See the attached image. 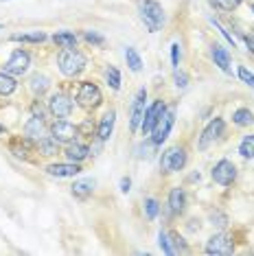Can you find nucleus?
I'll return each mask as SVG.
<instances>
[{"mask_svg": "<svg viewBox=\"0 0 254 256\" xmlns=\"http://www.w3.org/2000/svg\"><path fill=\"white\" fill-rule=\"evenodd\" d=\"M46 173L53 178H74L82 173V164H79V162H70V160L53 162V164L46 166Z\"/></svg>", "mask_w": 254, "mask_h": 256, "instance_id": "15", "label": "nucleus"}, {"mask_svg": "<svg viewBox=\"0 0 254 256\" xmlns=\"http://www.w3.org/2000/svg\"><path fill=\"white\" fill-rule=\"evenodd\" d=\"M94 180H79V182H74L70 186V193L77 197V200H88V197L92 195V190H94Z\"/></svg>", "mask_w": 254, "mask_h": 256, "instance_id": "23", "label": "nucleus"}, {"mask_svg": "<svg viewBox=\"0 0 254 256\" xmlns=\"http://www.w3.org/2000/svg\"><path fill=\"white\" fill-rule=\"evenodd\" d=\"M145 110H147V88H140L136 92L134 101H132V110H130V130L132 134H136L140 130V123L145 118Z\"/></svg>", "mask_w": 254, "mask_h": 256, "instance_id": "12", "label": "nucleus"}, {"mask_svg": "<svg viewBox=\"0 0 254 256\" xmlns=\"http://www.w3.org/2000/svg\"><path fill=\"white\" fill-rule=\"evenodd\" d=\"M44 130H46V118H42V116H33L24 123V127H22V134H24V138H28V140L36 142L38 138L44 136Z\"/></svg>", "mask_w": 254, "mask_h": 256, "instance_id": "18", "label": "nucleus"}, {"mask_svg": "<svg viewBox=\"0 0 254 256\" xmlns=\"http://www.w3.org/2000/svg\"><path fill=\"white\" fill-rule=\"evenodd\" d=\"M210 178H212V182L219 186H232L236 180V164L228 158H222L210 168Z\"/></svg>", "mask_w": 254, "mask_h": 256, "instance_id": "9", "label": "nucleus"}, {"mask_svg": "<svg viewBox=\"0 0 254 256\" xmlns=\"http://www.w3.org/2000/svg\"><path fill=\"white\" fill-rule=\"evenodd\" d=\"M86 66H88V60L79 48H62L57 55V68L68 79L79 77L86 70Z\"/></svg>", "mask_w": 254, "mask_h": 256, "instance_id": "1", "label": "nucleus"}, {"mask_svg": "<svg viewBox=\"0 0 254 256\" xmlns=\"http://www.w3.org/2000/svg\"><path fill=\"white\" fill-rule=\"evenodd\" d=\"M186 160H188V154L186 149L176 144V147H169L164 149L162 158H160V171L164 176H171V173H180L184 166H186Z\"/></svg>", "mask_w": 254, "mask_h": 256, "instance_id": "4", "label": "nucleus"}, {"mask_svg": "<svg viewBox=\"0 0 254 256\" xmlns=\"http://www.w3.org/2000/svg\"><path fill=\"white\" fill-rule=\"evenodd\" d=\"M142 210H145V217L149 221H154L160 214V202L156 200V197H145V202H142Z\"/></svg>", "mask_w": 254, "mask_h": 256, "instance_id": "29", "label": "nucleus"}, {"mask_svg": "<svg viewBox=\"0 0 254 256\" xmlns=\"http://www.w3.org/2000/svg\"><path fill=\"white\" fill-rule=\"evenodd\" d=\"M132 190V178H120V193H130Z\"/></svg>", "mask_w": 254, "mask_h": 256, "instance_id": "40", "label": "nucleus"}, {"mask_svg": "<svg viewBox=\"0 0 254 256\" xmlns=\"http://www.w3.org/2000/svg\"><path fill=\"white\" fill-rule=\"evenodd\" d=\"M50 40H53L60 48H77V36H74L72 31H57Z\"/></svg>", "mask_w": 254, "mask_h": 256, "instance_id": "25", "label": "nucleus"}, {"mask_svg": "<svg viewBox=\"0 0 254 256\" xmlns=\"http://www.w3.org/2000/svg\"><path fill=\"white\" fill-rule=\"evenodd\" d=\"M4 134H7V130H4V125H2V123H0V138H2V136H4Z\"/></svg>", "mask_w": 254, "mask_h": 256, "instance_id": "42", "label": "nucleus"}, {"mask_svg": "<svg viewBox=\"0 0 254 256\" xmlns=\"http://www.w3.org/2000/svg\"><path fill=\"white\" fill-rule=\"evenodd\" d=\"M173 125H176V106H171V108H164V112L162 116L158 118V123H156V127L152 130V134H149V140H152L156 147H160L166 138H169V134L173 130Z\"/></svg>", "mask_w": 254, "mask_h": 256, "instance_id": "5", "label": "nucleus"}, {"mask_svg": "<svg viewBox=\"0 0 254 256\" xmlns=\"http://www.w3.org/2000/svg\"><path fill=\"white\" fill-rule=\"evenodd\" d=\"M210 2L215 4L217 9H222V11H232V9L239 7L244 0H210Z\"/></svg>", "mask_w": 254, "mask_h": 256, "instance_id": "34", "label": "nucleus"}, {"mask_svg": "<svg viewBox=\"0 0 254 256\" xmlns=\"http://www.w3.org/2000/svg\"><path fill=\"white\" fill-rule=\"evenodd\" d=\"M236 74H239V79L244 81V84H248L250 88H254V72H252V70H248V66H239Z\"/></svg>", "mask_w": 254, "mask_h": 256, "instance_id": "36", "label": "nucleus"}, {"mask_svg": "<svg viewBox=\"0 0 254 256\" xmlns=\"http://www.w3.org/2000/svg\"><path fill=\"white\" fill-rule=\"evenodd\" d=\"M84 40L88 44H92V46H106V38L101 36V33H96V31H84Z\"/></svg>", "mask_w": 254, "mask_h": 256, "instance_id": "32", "label": "nucleus"}, {"mask_svg": "<svg viewBox=\"0 0 254 256\" xmlns=\"http://www.w3.org/2000/svg\"><path fill=\"white\" fill-rule=\"evenodd\" d=\"M74 101H77V106L84 108V110H96V108L103 106V92L94 81H82Z\"/></svg>", "mask_w": 254, "mask_h": 256, "instance_id": "3", "label": "nucleus"}, {"mask_svg": "<svg viewBox=\"0 0 254 256\" xmlns=\"http://www.w3.org/2000/svg\"><path fill=\"white\" fill-rule=\"evenodd\" d=\"M31 68V53L24 48H14L9 55V60L2 64V70L14 74V77H22V74L28 72Z\"/></svg>", "mask_w": 254, "mask_h": 256, "instance_id": "7", "label": "nucleus"}, {"mask_svg": "<svg viewBox=\"0 0 254 256\" xmlns=\"http://www.w3.org/2000/svg\"><path fill=\"white\" fill-rule=\"evenodd\" d=\"M36 149L40 151V156H48L50 158V156L60 154V142H57L50 134H44L42 138H38L36 140Z\"/></svg>", "mask_w": 254, "mask_h": 256, "instance_id": "21", "label": "nucleus"}, {"mask_svg": "<svg viewBox=\"0 0 254 256\" xmlns=\"http://www.w3.org/2000/svg\"><path fill=\"white\" fill-rule=\"evenodd\" d=\"M92 154V149L88 147L86 142H79V140H72L66 144V149H64V156H66V160L70 162H79L82 164L84 160H88Z\"/></svg>", "mask_w": 254, "mask_h": 256, "instance_id": "17", "label": "nucleus"}, {"mask_svg": "<svg viewBox=\"0 0 254 256\" xmlns=\"http://www.w3.org/2000/svg\"><path fill=\"white\" fill-rule=\"evenodd\" d=\"M48 36L44 31H26V33H14L11 42H22V44H44Z\"/></svg>", "mask_w": 254, "mask_h": 256, "instance_id": "22", "label": "nucleus"}, {"mask_svg": "<svg viewBox=\"0 0 254 256\" xmlns=\"http://www.w3.org/2000/svg\"><path fill=\"white\" fill-rule=\"evenodd\" d=\"M164 108H166V106H164L162 98H156L152 106H147L145 118H142V123H140V134H142V136H149V134H152V130L156 127V123H158V118L162 116Z\"/></svg>", "mask_w": 254, "mask_h": 256, "instance_id": "13", "label": "nucleus"}, {"mask_svg": "<svg viewBox=\"0 0 254 256\" xmlns=\"http://www.w3.org/2000/svg\"><path fill=\"white\" fill-rule=\"evenodd\" d=\"M48 134L60 144H68V142L77 140L79 125H74V123H70V120H66V118H55L53 123L48 125Z\"/></svg>", "mask_w": 254, "mask_h": 256, "instance_id": "8", "label": "nucleus"}, {"mask_svg": "<svg viewBox=\"0 0 254 256\" xmlns=\"http://www.w3.org/2000/svg\"><path fill=\"white\" fill-rule=\"evenodd\" d=\"M224 134H226V120L222 116H215V118L208 120V125L204 127V132L200 134V140H198V147L202 151H206L208 147H212L217 140H222Z\"/></svg>", "mask_w": 254, "mask_h": 256, "instance_id": "6", "label": "nucleus"}, {"mask_svg": "<svg viewBox=\"0 0 254 256\" xmlns=\"http://www.w3.org/2000/svg\"><path fill=\"white\" fill-rule=\"evenodd\" d=\"M171 62H173V68H180V44L178 42L171 44Z\"/></svg>", "mask_w": 254, "mask_h": 256, "instance_id": "39", "label": "nucleus"}, {"mask_svg": "<svg viewBox=\"0 0 254 256\" xmlns=\"http://www.w3.org/2000/svg\"><path fill=\"white\" fill-rule=\"evenodd\" d=\"M212 24H215V26L219 28V31H222V36H224V38H226V40H228V42H230V44H232V46H234V40H232V36H230V33L226 31V28H224L222 24H219V22H217V20H212Z\"/></svg>", "mask_w": 254, "mask_h": 256, "instance_id": "41", "label": "nucleus"}, {"mask_svg": "<svg viewBox=\"0 0 254 256\" xmlns=\"http://www.w3.org/2000/svg\"><path fill=\"white\" fill-rule=\"evenodd\" d=\"M138 11H140V20L145 22L149 33L160 31L164 24V9L158 0H140L138 2Z\"/></svg>", "mask_w": 254, "mask_h": 256, "instance_id": "2", "label": "nucleus"}, {"mask_svg": "<svg viewBox=\"0 0 254 256\" xmlns=\"http://www.w3.org/2000/svg\"><path fill=\"white\" fill-rule=\"evenodd\" d=\"M114 125H116V110L110 108L103 112L99 125H96V140L99 142H108L114 134Z\"/></svg>", "mask_w": 254, "mask_h": 256, "instance_id": "14", "label": "nucleus"}, {"mask_svg": "<svg viewBox=\"0 0 254 256\" xmlns=\"http://www.w3.org/2000/svg\"><path fill=\"white\" fill-rule=\"evenodd\" d=\"M171 238H173V248H176V252L178 254H184V252H188V246H186V241L178 234V232H171Z\"/></svg>", "mask_w": 254, "mask_h": 256, "instance_id": "37", "label": "nucleus"}, {"mask_svg": "<svg viewBox=\"0 0 254 256\" xmlns=\"http://www.w3.org/2000/svg\"><path fill=\"white\" fill-rule=\"evenodd\" d=\"M173 81H176V88L184 90L188 86V74L184 70H180V68H173Z\"/></svg>", "mask_w": 254, "mask_h": 256, "instance_id": "33", "label": "nucleus"}, {"mask_svg": "<svg viewBox=\"0 0 254 256\" xmlns=\"http://www.w3.org/2000/svg\"><path fill=\"white\" fill-rule=\"evenodd\" d=\"M46 108H48V114L55 116V118H68L74 112V101L66 92H53Z\"/></svg>", "mask_w": 254, "mask_h": 256, "instance_id": "10", "label": "nucleus"}, {"mask_svg": "<svg viewBox=\"0 0 254 256\" xmlns=\"http://www.w3.org/2000/svg\"><path fill=\"white\" fill-rule=\"evenodd\" d=\"M28 90L33 92V96H44L50 90V77H46L44 72H36L28 79Z\"/></svg>", "mask_w": 254, "mask_h": 256, "instance_id": "20", "label": "nucleus"}, {"mask_svg": "<svg viewBox=\"0 0 254 256\" xmlns=\"http://www.w3.org/2000/svg\"><path fill=\"white\" fill-rule=\"evenodd\" d=\"M206 254H222V256H228L234 252V238L228 234V232H217L212 234L208 241H206V248H204Z\"/></svg>", "mask_w": 254, "mask_h": 256, "instance_id": "11", "label": "nucleus"}, {"mask_svg": "<svg viewBox=\"0 0 254 256\" xmlns=\"http://www.w3.org/2000/svg\"><path fill=\"white\" fill-rule=\"evenodd\" d=\"M158 246H160V250H162L164 254H169V256L178 254V252H176V248H173L171 232H166V230H160V232H158Z\"/></svg>", "mask_w": 254, "mask_h": 256, "instance_id": "30", "label": "nucleus"}, {"mask_svg": "<svg viewBox=\"0 0 254 256\" xmlns=\"http://www.w3.org/2000/svg\"><path fill=\"white\" fill-rule=\"evenodd\" d=\"M232 123L236 127H250V125H254V114L248 108H239L232 112Z\"/></svg>", "mask_w": 254, "mask_h": 256, "instance_id": "26", "label": "nucleus"}, {"mask_svg": "<svg viewBox=\"0 0 254 256\" xmlns=\"http://www.w3.org/2000/svg\"><path fill=\"white\" fill-rule=\"evenodd\" d=\"M252 11H254V4H252Z\"/></svg>", "mask_w": 254, "mask_h": 256, "instance_id": "44", "label": "nucleus"}, {"mask_svg": "<svg viewBox=\"0 0 254 256\" xmlns=\"http://www.w3.org/2000/svg\"><path fill=\"white\" fill-rule=\"evenodd\" d=\"M125 62H127V66H130L132 72H140L142 70V57L138 55V50L134 48V46H127L125 48Z\"/></svg>", "mask_w": 254, "mask_h": 256, "instance_id": "27", "label": "nucleus"}, {"mask_svg": "<svg viewBox=\"0 0 254 256\" xmlns=\"http://www.w3.org/2000/svg\"><path fill=\"white\" fill-rule=\"evenodd\" d=\"M18 90V77L0 70V96H11Z\"/></svg>", "mask_w": 254, "mask_h": 256, "instance_id": "24", "label": "nucleus"}, {"mask_svg": "<svg viewBox=\"0 0 254 256\" xmlns=\"http://www.w3.org/2000/svg\"><path fill=\"white\" fill-rule=\"evenodd\" d=\"M166 206L173 214H182L186 210V190L182 186H173L169 190V200H166Z\"/></svg>", "mask_w": 254, "mask_h": 256, "instance_id": "19", "label": "nucleus"}, {"mask_svg": "<svg viewBox=\"0 0 254 256\" xmlns=\"http://www.w3.org/2000/svg\"><path fill=\"white\" fill-rule=\"evenodd\" d=\"M239 154L244 156L246 160H254V134L241 138V142H239Z\"/></svg>", "mask_w": 254, "mask_h": 256, "instance_id": "31", "label": "nucleus"}, {"mask_svg": "<svg viewBox=\"0 0 254 256\" xmlns=\"http://www.w3.org/2000/svg\"><path fill=\"white\" fill-rule=\"evenodd\" d=\"M103 74H106V84H108L114 92H118V90H120V70H118V68H116V66H108Z\"/></svg>", "mask_w": 254, "mask_h": 256, "instance_id": "28", "label": "nucleus"}, {"mask_svg": "<svg viewBox=\"0 0 254 256\" xmlns=\"http://www.w3.org/2000/svg\"><path fill=\"white\" fill-rule=\"evenodd\" d=\"M210 221H212V226H219V228H226L228 226V217L222 212H210Z\"/></svg>", "mask_w": 254, "mask_h": 256, "instance_id": "38", "label": "nucleus"}, {"mask_svg": "<svg viewBox=\"0 0 254 256\" xmlns=\"http://www.w3.org/2000/svg\"><path fill=\"white\" fill-rule=\"evenodd\" d=\"M210 60L215 62V66H219V70H224L226 74L232 72V68H230V66H232V57H230L226 46L212 44V46H210Z\"/></svg>", "mask_w": 254, "mask_h": 256, "instance_id": "16", "label": "nucleus"}, {"mask_svg": "<svg viewBox=\"0 0 254 256\" xmlns=\"http://www.w3.org/2000/svg\"><path fill=\"white\" fill-rule=\"evenodd\" d=\"M2 28H4V26H2V24H0V31H2Z\"/></svg>", "mask_w": 254, "mask_h": 256, "instance_id": "43", "label": "nucleus"}, {"mask_svg": "<svg viewBox=\"0 0 254 256\" xmlns=\"http://www.w3.org/2000/svg\"><path fill=\"white\" fill-rule=\"evenodd\" d=\"M156 147V144L152 142V140H149V142H140V144H138V147H136V158H149V156H152V149Z\"/></svg>", "mask_w": 254, "mask_h": 256, "instance_id": "35", "label": "nucleus"}]
</instances>
